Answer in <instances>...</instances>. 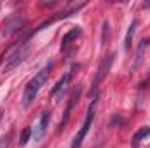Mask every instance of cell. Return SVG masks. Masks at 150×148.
Listing matches in <instances>:
<instances>
[{
	"label": "cell",
	"instance_id": "cell-1",
	"mask_svg": "<svg viewBox=\"0 0 150 148\" xmlns=\"http://www.w3.org/2000/svg\"><path fill=\"white\" fill-rule=\"evenodd\" d=\"M51 68H52V63H47V65L42 66V68L38 70V73L26 84L25 92H23V106H25V108H28V106L33 103V99L37 98L38 91L42 89V85H44V84L47 82V78H49Z\"/></svg>",
	"mask_w": 150,
	"mask_h": 148
},
{
	"label": "cell",
	"instance_id": "cell-2",
	"mask_svg": "<svg viewBox=\"0 0 150 148\" xmlns=\"http://www.w3.org/2000/svg\"><path fill=\"white\" fill-rule=\"evenodd\" d=\"M28 52H30V44L28 42H23L21 45H18L9 56H7V59H5V63H4V73H7V72H12L14 68H18L25 59H26V56H28Z\"/></svg>",
	"mask_w": 150,
	"mask_h": 148
},
{
	"label": "cell",
	"instance_id": "cell-3",
	"mask_svg": "<svg viewBox=\"0 0 150 148\" xmlns=\"http://www.w3.org/2000/svg\"><path fill=\"white\" fill-rule=\"evenodd\" d=\"M94 105H96V96L93 98L91 106H89V113H87V117H86V120H84L82 127L79 129V132L74 136V141H72V147H70V148H80V147H82L84 138L87 136V132H89V129H91V124H93V118H94Z\"/></svg>",
	"mask_w": 150,
	"mask_h": 148
},
{
	"label": "cell",
	"instance_id": "cell-4",
	"mask_svg": "<svg viewBox=\"0 0 150 148\" xmlns=\"http://www.w3.org/2000/svg\"><path fill=\"white\" fill-rule=\"evenodd\" d=\"M112 61H113V54H107L105 59L101 61V65H100V68H98V72H96V77H94V80H93V98L96 96V91H98V87L101 85V82L107 78L108 70H110V66H112Z\"/></svg>",
	"mask_w": 150,
	"mask_h": 148
},
{
	"label": "cell",
	"instance_id": "cell-5",
	"mask_svg": "<svg viewBox=\"0 0 150 148\" xmlns=\"http://www.w3.org/2000/svg\"><path fill=\"white\" fill-rule=\"evenodd\" d=\"M74 70H75V68L68 70L67 73H65L59 80H58V82H56V85L52 87L51 96H52L54 99H58V98H61V96L65 94V91H67V87H68V82H70V78H72V75H74Z\"/></svg>",
	"mask_w": 150,
	"mask_h": 148
},
{
	"label": "cell",
	"instance_id": "cell-6",
	"mask_svg": "<svg viewBox=\"0 0 150 148\" xmlns=\"http://www.w3.org/2000/svg\"><path fill=\"white\" fill-rule=\"evenodd\" d=\"M49 120H51V111L44 110L42 113H40L37 125H35V129H33V140H37V141H38V140L44 136V132H45V129H47Z\"/></svg>",
	"mask_w": 150,
	"mask_h": 148
},
{
	"label": "cell",
	"instance_id": "cell-7",
	"mask_svg": "<svg viewBox=\"0 0 150 148\" xmlns=\"http://www.w3.org/2000/svg\"><path fill=\"white\" fill-rule=\"evenodd\" d=\"M79 98H80V87H77V89H75V92L70 96V101H68V105H67L65 115H63L61 124H59V131H63V129H65V125H67V122H68V118H70V113H72V110H74V106L77 105Z\"/></svg>",
	"mask_w": 150,
	"mask_h": 148
},
{
	"label": "cell",
	"instance_id": "cell-8",
	"mask_svg": "<svg viewBox=\"0 0 150 148\" xmlns=\"http://www.w3.org/2000/svg\"><path fill=\"white\" fill-rule=\"evenodd\" d=\"M79 35H80V28H79V26H75V28H72L68 33H65V37L61 40V49H67L72 42H75V40L79 38Z\"/></svg>",
	"mask_w": 150,
	"mask_h": 148
},
{
	"label": "cell",
	"instance_id": "cell-9",
	"mask_svg": "<svg viewBox=\"0 0 150 148\" xmlns=\"http://www.w3.org/2000/svg\"><path fill=\"white\" fill-rule=\"evenodd\" d=\"M150 45V40L149 38H143L142 42H140V45H138V49H136V59H134V70L140 66V63H142V59H143V51L147 49Z\"/></svg>",
	"mask_w": 150,
	"mask_h": 148
},
{
	"label": "cell",
	"instance_id": "cell-10",
	"mask_svg": "<svg viewBox=\"0 0 150 148\" xmlns=\"http://www.w3.org/2000/svg\"><path fill=\"white\" fill-rule=\"evenodd\" d=\"M147 136H150V127H142V129H138L136 132H134V136H133V145H134V148L138 147V143L142 141V140H145Z\"/></svg>",
	"mask_w": 150,
	"mask_h": 148
},
{
	"label": "cell",
	"instance_id": "cell-11",
	"mask_svg": "<svg viewBox=\"0 0 150 148\" xmlns=\"http://www.w3.org/2000/svg\"><path fill=\"white\" fill-rule=\"evenodd\" d=\"M136 25H138V21H133V23L129 25V30H127V33H126V38H124V47H126V51L131 49V40H133V35H134Z\"/></svg>",
	"mask_w": 150,
	"mask_h": 148
},
{
	"label": "cell",
	"instance_id": "cell-12",
	"mask_svg": "<svg viewBox=\"0 0 150 148\" xmlns=\"http://www.w3.org/2000/svg\"><path fill=\"white\" fill-rule=\"evenodd\" d=\"M30 136H32V129H30V127H26V129L23 131L21 138H19V145H21V147H25V145L30 141Z\"/></svg>",
	"mask_w": 150,
	"mask_h": 148
},
{
	"label": "cell",
	"instance_id": "cell-13",
	"mask_svg": "<svg viewBox=\"0 0 150 148\" xmlns=\"http://www.w3.org/2000/svg\"><path fill=\"white\" fill-rule=\"evenodd\" d=\"M103 28H105V33L101 35V42H103V44H107V40H108V23H105V25H103Z\"/></svg>",
	"mask_w": 150,
	"mask_h": 148
},
{
	"label": "cell",
	"instance_id": "cell-14",
	"mask_svg": "<svg viewBox=\"0 0 150 148\" xmlns=\"http://www.w3.org/2000/svg\"><path fill=\"white\" fill-rule=\"evenodd\" d=\"M143 7H145V9H147V7H150V2H149V4H143Z\"/></svg>",
	"mask_w": 150,
	"mask_h": 148
}]
</instances>
